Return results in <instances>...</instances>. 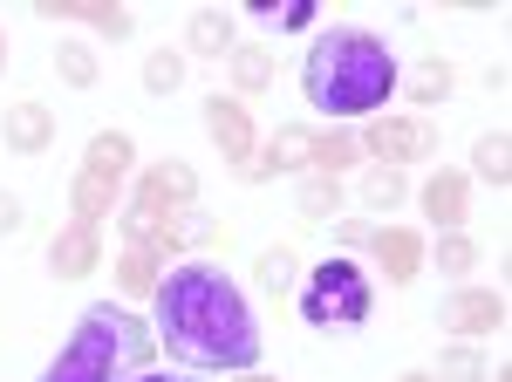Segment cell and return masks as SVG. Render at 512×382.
<instances>
[{
	"instance_id": "20",
	"label": "cell",
	"mask_w": 512,
	"mask_h": 382,
	"mask_svg": "<svg viewBox=\"0 0 512 382\" xmlns=\"http://www.w3.org/2000/svg\"><path fill=\"white\" fill-rule=\"evenodd\" d=\"M472 171L485 178V185L499 191L512 185V144H506V130H492V137H478V151H472Z\"/></svg>"
},
{
	"instance_id": "30",
	"label": "cell",
	"mask_w": 512,
	"mask_h": 382,
	"mask_svg": "<svg viewBox=\"0 0 512 382\" xmlns=\"http://www.w3.org/2000/svg\"><path fill=\"white\" fill-rule=\"evenodd\" d=\"M280 28H315V0H280Z\"/></svg>"
},
{
	"instance_id": "25",
	"label": "cell",
	"mask_w": 512,
	"mask_h": 382,
	"mask_svg": "<svg viewBox=\"0 0 512 382\" xmlns=\"http://www.w3.org/2000/svg\"><path fill=\"white\" fill-rule=\"evenodd\" d=\"M362 198H369V205H383V212L403 205V171H390V164H383V171H362Z\"/></svg>"
},
{
	"instance_id": "8",
	"label": "cell",
	"mask_w": 512,
	"mask_h": 382,
	"mask_svg": "<svg viewBox=\"0 0 512 382\" xmlns=\"http://www.w3.org/2000/svg\"><path fill=\"white\" fill-rule=\"evenodd\" d=\"M444 328H451V335H465V342L499 335V328H506V301H499V294H485V287H458L451 307H444Z\"/></svg>"
},
{
	"instance_id": "13",
	"label": "cell",
	"mask_w": 512,
	"mask_h": 382,
	"mask_svg": "<svg viewBox=\"0 0 512 382\" xmlns=\"http://www.w3.org/2000/svg\"><path fill=\"white\" fill-rule=\"evenodd\" d=\"M424 219H431L437 232L465 226V171H437L431 185H424Z\"/></svg>"
},
{
	"instance_id": "23",
	"label": "cell",
	"mask_w": 512,
	"mask_h": 382,
	"mask_svg": "<svg viewBox=\"0 0 512 382\" xmlns=\"http://www.w3.org/2000/svg\"><path fill=\"white\" fill-rule=\"evenodd\" d=\"M472 267H478V246L465 239V232H444V239H437V273H451V280H465Z\"/></svg>"
},
{
	"instance_id": "36",
	"label": "cell",
	"mask_w": 512,
	"mask_h": 382,
	"mask_svg": "<svg viewBox=\"0 0 512 382\" xmlns=\"http://www.w3.org/2000/svg\"><path fill=\"white\" fill-rule=\"evenodd\" d=\"M492 382H512V369H499V376H492Z\"/></svg>"
},
{
	"instance_id": "11",
	"label": "cell",
	"mask_w": 512,
	"mask_h": 382,
	"mask_svg": "<svg viewBox=\"0 0 512 382\" xmlns=\"http://www.w3.org/2000/svg\"><path fill=\"white\" fill-rule=\"evenodd\" d=\"M0 137H7V151H21V157H35L55 144V116L41 110V103H14L7 110V123H0Z\"/></svg>"
},
{
	"instance_id": "14",
	"label": "cell",
	"mask_w": 512,
	"mask_h": 382,
	"mask_svg": "<svg viewBox=\"0 0 512 382\" xmlns=\"http://www.w3.org/2000/svg\"><path fill=\"white\" fill-rule=\"evenodd\" d=\"M117 198H123V185L103 178V171H89V164L76 171V185H69V205H76V219H89V226H103L117 212Z\"/></svg>"
},
{
	"instance_id": "1",
	"label": "cell",
	"mask_w": 512,
	"mask_h": 382,
	"mask_svg": "<svg viewBox=\"0 0 512 382\" xmlns=\"http://www.w3.org/2000/svg\"><path fill=\"white\" fill-rule=\"evenodd\" d=\"M164 348L198 376H246L260 362V314L239 294V280L212 260H178L158 280V328Z\"/></svg>"
},
{
	"instance_id": "15",
	"label": "cell",
	"mask_w": 512,
	"mask_h": 382,
	"mask_svg": "<svg viewBox=\"0 0 512 382\" xmlns=\"http://www.w3.org/2000/svg\"><path fill=\"white\" fill-rule=\"evenodd\" d=\"M41 14H55V21H89V28H103L110 41L130 35V14H123V7H110V0H48Z\"/></svg>"
},
{
	"instance_id": "34",
	"label": "cell",
	"mask_w": 512,
	"mask_h": 382,
	"mask_svg": "<svg viewBox=\"0 0 512 382\" xmlns=\"http://www.w3.org/2000/svg\"><path fill=\"white\" fill-rule=\"evenodd\" d=\"M239 382H280V376H253V369H246V376H239Z\"/></svg>"
},
{
	"instance_id": "4",
	"label": "cell",
	"mask_w": 512,
	"mask_h": 382,
	"mask_svg": "<svg viewBox=\"0 0 512 382\" xmlns=\"http://www.w3.org/2000/svg\"><path fill=\"white\" fill-rule=\"evenodd\" d=\"M369 301H376L369 294V273L349 253L308 267V280H301V321L308 328H362L369 321Z\"/></svg>"
},
{
	"instance_id": "5",
	"label": "cell",
	"mask_w": 512,
	"mask_h": 382,
	"mask_svg": "<svg viewBox=\"0 0 512 382\" xmlns=\"http://www.w3.org/2000/svg\"><path fill=\"white\" fill-rule=\"evenodd\" d=\"M355 144L390 171L396 164H424V157H437V123L431 116H369Z\"/></svg>"
},
{
	"instance_id": "12",
	"label": "cell",
	"mask_w": 512,
	"mask_h": 382,
	"mask_svg": "<svg viewBox=\"0 0 512 382\" xmlns=\"http://www.w3.org/2000/svg\"><path fill=\"white\" fill-rule=\"evenodd\" d=\"M369 253H376V267L390 273V280H417V273H424V239H417V232H403V226L376 232V239H369Z\"/></svg>"
},
{
	"instance_id": "18",
	"label": "cell",
	"mask_w": 512,
	"mask_h": 382,
	"mask_svg": "<svg viewBox=\"0 0 512 382\" xmlns=\"http://www.w3.org/2000/svg\"><path fill=\"white\" fill-rule=\"evenodd\" d=\"M82 164L123 185V171L137 164V151H130V137H123V130H96V137H89V151H82Z\"/></svg>"
},
{
	"instance_id": "6",
	"label": "cell",
	"mask_w": 512,
	"mask_h": 382,
	"mask_svg": "<svg viewBox=\"0 0 512 382\" xmlns=\"http://www.w3.org/2000/svg\"><path fill=\"white\" fill-rule=\"evenodd\" d=\"M294 171H315V130H301V123H280L274 144L246 164V178H294Z\"/></svg>"
},
{
	"instance_id": "31",
	"label": "cell",
	"mask_w": 512,
	"mask_h": 382,
	"mask_svg": "<svg viewBox=\"0 0 512 382\" xmlns=\"http://www.w3.org/2000/svg\"><path fill=\"white\" fill-rule=\"evenodd\" d=\"M137 382H205V376H198V369H144Z\"/></svg>"
},
{
	"instance_id": "26",
	"label": "cell",
	"mask_w": 512,
	"mask_h": 382,
	"mask_svg": "<svg viewBox=\"0 0 512 382\" xmlns=\"http://www.w3.org/2000/svg\"><path fill=\"white\" fill-rule=\"evenodd\" d=\"M437 382H485L478 348H451V355H437Z\"/></svg>"
},
{
	"instance_id": "24",
	"label": "cell",
	"mask_w": 512,
	"mask_h": 382,
	"mask_svg": "<svg viewBox=\"0 0 512 382\" xmlns=\"http://www.w3.org/2000/svg\"><path fill=\"white\" fill-rule=\"evenodd\" d=\"M335 205H342V185L321 178V171H308V178H301V212H308V219H328Z\"/></svg>"
},
{
	"instance_id": "9",
	"label": "cell",
	"mask_w": 512,
	"mask_h": 382,
	"mask_svg": "<svg viewBox=\"0 0 512 382\" xmlns=\"http://www.w3.org/2000/svg\"><path fill=\"white\" fill-rule=\"evenodd\" d=\"M205 123H212V144L246 171V164H253V110H246L239 96H212V103H205Z\"/></svg>"
},
{
	"instance_id": "16",
	"label": "cell",
	"mask_w": 512,
	"mask_h": 382,
	"mask_svg": "<svg viewBox=\"0 0 512 382\" xmlns=\"http://www.w3.org/2000/svg\"><path fill=\"white\" fill-rule=\"evenodd\" d=\"M274 82V55L260 48V41H233V96L246 103V96H260Z\"/></svg>"
},
{
	"instance_id": "3",
	"label": "cell",
	"mask_w": 512,
	"mask_h": 382,
	"mask_svg": "<svg viewBox=\"0 0 512 382\" xmlns=\"http://www.w3.org/2000/svg\"><path fill=\"white\" fill-rule=\"evenodd\" d=\"M151 348H158V335H151V321L137 307L96 301L76 321L69 348L41 369V382H137L151 369Z\"/></svg>"
},
{
	"instance_id": "21",
	"label": "cell",
	"mask_w": 512,
	"mask_h": 382,
	"mask_svg": "<svg viewBox=\"0 0 512 382\" xmlns=\"http://www.w3.org/2000/svg\"><path fill=\"white\" fill-rule=\"evenodd\" d=\"M355 157H362V144H355L349 130H328V137H315V171H321V178H335V171H349Z\"/></svg>"
},
{
	"instance_id": "19",
	"label": "cell",
	"mask_w": 512,
	"mask_h": 382,
	"mask_svg": "<svg viewBox=\"0 0 512 382\" xmlns=\"http://www.w3.org/2000/svg\"><path fill=\"white\" fill-rule=\"evenodd\" d=\"M192 48L198 55H233V14H226V7H198L192 14Z\"/></svg>"
},
{
	"instance_id": "10",
	"label": "cell",
	"mask_w": 512,
	"mask_h": 382,
	"mask_svg": "<svg viewBox=\"0 0 512 382\" xmlns=\"http://www.w3.org/2000/svg\"><path fill=\"white\" fill-rule=\"evenodd\" d=\"M96 260H103V232L89 226V219H69V226L55 232V246H48V267H55V280H82Z\"/></svg>"
},
{
	"instance_id": "33",
	"label": "cell",
	"mask_w": 512,
	"mask_h": 382,
	"mask_svg": "<svg viewBox=\"0 0 512 382\" xmlns=\"http://www.w3.org/2000/svg\"><path fill=\"white\" fill-rule=\"evenodd\" d=\"M396 382H437V376H431V369H410V376H396Z\"/></svg>"
},
{
	"instance_id": "29",
	"label": "cell",
	"mask_w": 512,
	"mask_h": 382,
	"mask_svg": "<svg viewBox=\"0 0 512 382\" xmlns=\"http://www.w3.org/2000/svg\"><path fill=\"white\" fill-rule=\"evenodd\" d=\"M260 287H267V294H280V287H287V280H294V253H287V246H274V253H260Z\"/></svg>"
},
{
	"instance_id": "28",
	"label": "cell",
	"mask_w": 512,
	"mask_h": 382,
	"mask_svg": "<svg viewBox=\"0 0 512 382\" xmlns=\"http://www.w3.org/2000/svg\"><path fill=\"white\" fill-rule=\"evenodd\" d=\"M55 69H62V82H76V89H89V82H96V55H89L82 41H69V48L55 55Z\"/></svg>"
},
{
	"instance_id": "35",
	"label": "cell",
	"mask_w": 512,
	"mask_h": 382,
	"mask_svg": "<svg viewBox=\"0 0 512 382\" xmlns=\"http://www.w3.org/2000/svg\"><path fill=\"white\" fill-rule=\"evenodd\" d=\"M0 69H7V35H0Z\"/></svg>"
},
{
	"instance_id": "2",
	"label": "cell",
	"mask_w": 512,
	"mask_h": 382,
	"mask_svg": "<svg viewBox=\"0 0 512 382\" xmlns=\"http://www.w3.org/2000/svg\"><path fill=\"white\" fill-rule=\"evenodd\" d=\"M396 82L403 76H396L390 41L369 28H328L301 62V96L321 116H376L396 96Z\"/></svg>"
},
{
	"instance_id": "7",
	"label": "cell",
	"mask_w": 512,
	"mask_h": 382,
	"mask_svg": "<svg viewBox=\"0 0 512 382\" xmlns=\"http://www.w3.org/2000/svg\"><path fill=\"white\" fill-rule=\"evenodd\" d=\"M178 205H192V164L164 157V164H151V171L137 178V212H151V219H171Z\"/></svg>"
},
{
	"instance_id": "27",
	"label": "cell",
	"mask_w": 512,
	"mask_h": 382,
	"mask_svg": "<svg viewBox=\"0 0 512 382\" xmlns=\"http://www.w3.org/2000/svg\"><path fill=\"white\" fill-rule=\"evenodd\" d=\"M410 96H417V103H437V96H451V62H424V69H417V76H410Z\"/></svg>"
},
{
	"instance_id": "32",
	"label": "cell",
	"mask_w": 512,
	"mask_h": 382,
	"mask_svg": "<svg viewBox=\"0 0 512 382\" xmlns=\"http://www.w3.org/2000/svg\"><path fill=\"white\" fill-rule=\"evenodd\" d=\"M21 226V198H14V191H0V232H14Z\"/></svg>"
},
{
	"instance_id": "17",
	"label": "cell",
	"mask_w": 512,
	"mask_h": 382,
	"mask_svg": "<svg viewBox=\"0 0 512 382\" xmlns=\"http://www.w3.org/2000/svg\"><path fill=\"white\" fill-rule=\"evenodd\" d=\"M158 280H164V260L151 253V246H130L117 260V287L130 294V301H144V294H158Z\"/></svg>"
},
{
	"instance_id": "22",
	"label": "cell",
	"mask_w": 512,
	"mask_h": 382,
	"mask_svg": "<svg viewBox=\"0 0 512 382\" xmlns=\"http://www.w3.org/2000/svg\"><path fill=\"white\" fill-rule=\"evenodd\" d=\"M144 89H151V96H171V89H185V55L158 48V55L144 62Z\"/></svg>"
}]
</instances>
